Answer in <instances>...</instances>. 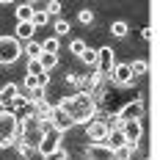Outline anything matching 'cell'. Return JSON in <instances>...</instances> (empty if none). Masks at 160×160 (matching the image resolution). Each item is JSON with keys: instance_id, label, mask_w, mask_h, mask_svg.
Returning a JSON list of instances; mask_svg holds the SVG:
<instances>
[{"instance_id": "11", "label": "cell", "mask_w": 160, "mask_h": 160, "mask_svg": "<svg viewBox=\"0 0 160 160\" xmlns=\"http://www.w3.org/2000/svg\"><path fill=\"white\" fill-rule=\"evenodd\" d=\"M17 97H19V86H17V83H6V86L0 88V108H3V111L11 108V102H14Z\"/></svg>"}, {"instance_id": "20", "label": "cell", "mask_w": 160, "mask_h": 160, "mask_svg": "<svg viewBox=\"0 0 160 160\" xmlns=\"http://www.w3.org/2000/svg\"><path fill=\"white\" fill-rule=\"evenodd\" d=\"M39 64H42V69H44V72H50L52 66L58 64V55H47V52H42V55H39Z\"/></svg>"}, {"instance_id": "31", "label": "cell", "mask_w": 160, "mask_h": 160, "mask_svg": "<svg viewBox=\"0 0 160 160\" xmlns=\"http://www.w3.org/2000/svg\"><path fill=\"white\" fill-rule=\"evenodd\" d=\"M141 36H144L146 42H149V39H152V28H144V31H141Z\"/></svg>"}, {"instance_id": "2", "label": "cell", "mask_w": 160, "mask_h": 160, "mask_svg": "<svg viewBox=\"0 0 160 160\" xmlns=\"http://www.w3.org/2000/svg\"><path fill=\"white\" fill-rule=\"evenodd\" d=\"M17 124H19V119H17L11 111H0V149H6V146L14 144Z\"/></svg>"}, {"instance_id": "21", "label": "cell", "mask_w": 160, "mask_h": 160, "mask_svg": "<svg viewBox=\"0 0 160 160\" xmlns=\"http://www.w3.org/2000/svg\"><path fill=\"white\" fill-rule=\"evenodd\" d=\"M111 33H113V36H119V39H124V36H127V22H122V19L113 22V25H111Z\"/></svg>"}, {"instance_id": "5", "label": "cell", "mask_w": 160, "mask_h": 160, "mask_svg": "<svg viewBox=\"0 0 160 160\" xmlns=\"http://www.w3.org/2000/svg\"><path fill=\"white\" fill-rule=\"evenodd\" d=\"M119 119H122V124L124 122H141V116H144V99L138 97V99H132V102H127L122 111L116 113Z\"/></svg>"}, {"instance_id": "29", "label": "cell", "mask_w": 160, "mask_h": 160, "mask_svg": "<svg viewBox=\"0 0 160 160\" xmlns=\"http://www.w3.org/2000/svg\"><path fill=\"white\" fill-rule=\"evenodd\" d=\"M78 19H80V22H83V25H88V22H94V14H91L88 8H83V11H80V14H78Z\"/></svg>"}, {"instance_id": "22", "label": "cell", "mask_w": 160, "mask_h": 160, "mask_svg": "<svg viewBox=\"0 0 160 160\" xmlns=\"http://www.w3.org/2000/svg\"><path fill=\"white\" fill-rule=\"evenodd\" d=\"M80 61H86V64H91V66H97V50H91V47H86V50H83V55H80Z\"/></svg>"}, {"instance_id": "14", "label": "cell", "mask_w": 160, "mask_h": 160, "mask_svg": "<svg viewBox=\"0 0 160 160\" xmlns=\"http://www.w3.org/2000/svg\"><path fill=\"white\" fill-rule=\"evenodd\" d=\"M102 144L108 146V149H111V152H116V149H122V146L127 144V138H124V135H122V130H111V132H108V135H105V141H102Z\"/></svg>"}, {"instance_id": "17", "label": "cell", "mask_w": 160, "mask_h": 160, "mask_svg": "<svg viewBox=\"0 0 160 160\" xmlns=\"http://www.w3.org/2000/svg\"><path fill=\"white\" fill-rule=\"evenodd\" d=\"M33 3H19L17 6V22H31V17H33Z\"/></svg>"}, {"instance_id": "18", "label": "cell", "mask_w": 160, "mask_h": 160, "mask_svg": "<svg viewBox=\"0 0 160 160\" xmlns=\"http://www.w3.org/2000/svg\"><path fill=\"white\" fill-rule=\"evenodd\" d=\"M58 47H61V42L55 36H50V39L42 42V52H47V55H58Z\"/></svg>"}, {"instance_id": "4", "label": "cell", "mask_w": 160, "mask_h": 160, "mask_svg": "<svg viewBox=\"0 0 160 160\" xmlns=\"http://www.w3.org/2000/svg\"><path fill=\"white\" fill-rule=\"evenodd\" d=\"M50 127L55 130V132H61V135H64L66 130L75 127V122H72V116H69L66 111H61V108L55 105V108H52V113H50Z\"/></svg>"}, {"instance_id": "28", "label": "cell", "mask_w": 160, "mask_h": 160, "mask_svg": "<svg viewBox=\"0 0 160 160\" xmlns=\"http://www.w3.org/2000/svg\"><path fill=\"white\" fill-rule=\"evenodd\" d=\"M44 160H69V155H66V149H64V146H58V149H55V152H50Z\"/></svg>"}, {"instance_id": "7", "label": "cell", "mask_w": 160, "mask_h": 160, "mask_svg": "<svg viewBox=\"0 0 160 160\" xmlns=\"http://www.w3.org/2000/svg\"><path fill=\"white\" fill-rule=\"evenodd\" d=\"M108 78L116 83V86H130L132 80H135V75H132V69H130V64H116L111 69V75Z\"/></svg>"}, {"instance_id": "1", "label": "cell", "mask_w": 160, "mask_h": 160, "mask_svg": "<svg viewBox=\"0 0 160 160\" xmlns=\"http://www.w3.org/2000/svg\"><path fill=\"white\" fill-rule=\"evenodd\" d=\"M58 108L69 113L75 124H88V122L97 116V102H94L88 94H72V97H64Z\"/></svg>"}, {"instance_id": "30", "label": "cell", "mask_w": 160, "mask_h": 160, "mask_svg": "<svg viewBox=\"0 0 160 160\" xmlns=\"http://www.w3.org/2000/svg\"><path fill=\"white\" fill-rule=\"evenodd\" d=\"M80 80H83V75H78V72H69V75H66V83H69V86H75V88L80 86Z\"/></svg>"}, {"instance_id": "27", "label": "cell", "mask_w": 160, "mask_h": 160, "mask_svg": "<svg viewBox=\"0 0 160 160\" xmlns=\"http://www.w3.org/2000/svg\"><path fill=\"white\" fill-rule=\"evenodd\" d=\"M88 47V44H86V42H83V39H75V42H72V44H69V50H72V52H75V55H83V50Z\"/></svg>"}, {"instance_id": "19", "label": "cell", "mask_w": 160, "mask_h": 160, "mask_svg": "<svg viewBox=\"0 0 160 160\" xmlns=\"http://www.w3.org/2000/svg\"><path fill=\"white\" fill-rule=\"evenodd\" d=\"M47 19H50V17L44 14L42 8H33V17H31V25H33V28H44V25H47Z\"/></svg>"}, {"instance_id": "12", "label": "cell", "mask_w": 160, "mask_h": 160, "mask_svg": "<svg viewBox=\"0 0 160 160\" xmlns=\"http://www.w3.org/2000/svg\"><path fill=\"white\" fill-rule=\"evenodd\" d=\"M141 132H144L141 122H124L122 124V135L127 138V144H138L141 141Z\"/></svg>"}, {"instance_id": "25", "label": "cell", "mask_w": 160, "mask_h": 160, "mask_svg": "<svg viewBox=\"0 0 160 160\" xmlns=\"http://www.w3.org/2000/svg\"><path fill=\"white\" fill-rule=\"evenodd\" d=\"M44 14H47V17H58V14H61V3H58V0H50L47 8H44Z\"/></svg>"}, {"instance_id": "26", "label": "cell", "mask_w": 160, "mask_h": 160, "mask_svg": "<svg viewBox=\"0 0 160 160\" xmlns=\"http://www.w3.org/2000/svg\"><path fill=\"white\" fill-rule=\"evenodd\" d=\"M66 33H69V22H66V19H58V22H55V39H61Z\"/></svg>"}, {"instance_id": "15", "label": "cell", "mask_w": 160, "mask_h": 160, "mask_svg": "<svg viewBox=\"0 0 160 160\" xmlns=\"http://www.w3.org/2000/svg\"><path fill=\"white\" fill-rule=\"evenodd\" d=\"M33 31H36V28H33L31 22H17V33H14V39L25 44V42H31V39H33Z\"/></svg>"}, {"instance_id": "8", "label": "cell", "mask_w": 160, "mask_h": 160, "mask_svg": "<svg viewBox=\"0 0 160 160\" xmlns=\"http://www.w3.org/2000/svg\"><path fill=\"white\" fill-rule=\"evenodd\" d=\"M108 132H111V130L105 127V122H97V119H91V122L86 124V135H88V141H91V144H102Z\"/></svg>"}, {"instance_id": "3", "label": "cell", "mask_w": 160, "mask_h": 160, "mask_svg": "<svg viewBox=\"0 0 160 160\" xmlns=\"http://www.w3.org/2000/svg\"><path fill=\"white\" fill-rule=\"evenodd\" d=\"M22 52V42H17L14 36H0V64L8 66L14 64Z\"/></svg>"}, {"instance_id": "16", "label": "cell", "mask_w": 160, "mask_h": 160, "mask_svg": "<svg viewBox=\"0 0 160 160\" xmlns=\"http://www.w3.org/2000/svg\"><path fill=\"white\" fill-rule=\"evenodd\" d=\"M22 52L28 55V61H39V55H42V42H25L22 44Z\"/></svg>"}, {"instance_id": "6", "label": "cell", "mask_w": 160, "mask_h": 160, "mask_svg": "<svg viewBox=\"0 0 160 160\" xmlns=\"http://www.w3.org/2000/svg\"><path fill=\"white\" fill-rule=\"evenodd\" d=\"M113 66H116V52H113L111 47H99L97 50V72L108 78Z\"/></svg>"}, {"instance_id": "13", "label": "cell", "mask_w": 160, "mask_h": 160, "mask_svg": "<svg viewBox=\"0 0 160 160\" xmlns=\"http://www.w3.org/2000/svg\"><path fill=\"white\" fill-rule=\"evenodd\" d=\"M47 83H50V75H42V78L25 75V80H22V86H25V91H28V94H31V91H42Z\"/></svg>"}, {"instance_id": "32", "label": "cell", "mask_w": 160, "mask_h": 160, "mask_svg": "<svg viewBox=\"0 0 160 160\" xmlns=\"http://www.w3.org/2000/svg\"><path fill=\"white\" fill-rule=\"evenodd\" d=\"M0 88H3V83H0Z\"/></svg>"}, {"instance_id": "23", "label": "cell", "mask_w": 160, "mask_h": 160, "mask_svg": "<svg viewBox=\"0 0 160 160\" xmlns=\"http://www.w3.org/2000/svg\"><path fill=\"white\" fill-rule=\"evenodd\" d=\"M28 75H33V78H42V75H47V72L42 69V64H39V61H28Z\"/></svg>"}, {"instance_id": "24", "label": "cell", "mask_w": 160, "mask_h": 160, "mask_svg": "<svg viewBox=\"0 0 160 160\" xmlns=\"http://www.w3.org/2000/svg\"><path fill=\"white\" fill-rule=\"evenodd\" d=\"M130 69H132V75H146V69H149V66H146L144 58H138V61H132V64H130Z\"/></svg>"}, {"instance_id": "9", "label": "cell", "mask_w": 160, "mask_h": 160, "mask_svg": "<svg viewBox=\"0 0 160 160\" xmlns=\"http://www.w3.org/2000/svg\"><path fill=\"white\" fill-rule=\"evenodd\" d=\"M58 138H61V132H55V130H50V132H44V138H42V144H39V149H36V152H39V155H42V158H47L50 152H55V149H58Z\"/></svg>"}, {"instance_id": "10", "label": "cell", "mask_w": 160, "mask_h": 160, "mask_svg": "<svg viewBox=\"0 0 160 160\" xmlns=\"http://www.w3.org/2000/svg\"><path fill=\"white\" fill-rule=\"evenodd\" d=\"M86 160H113V152L105 144H88L86 146Z\"/></svg>"}]
</instances>
